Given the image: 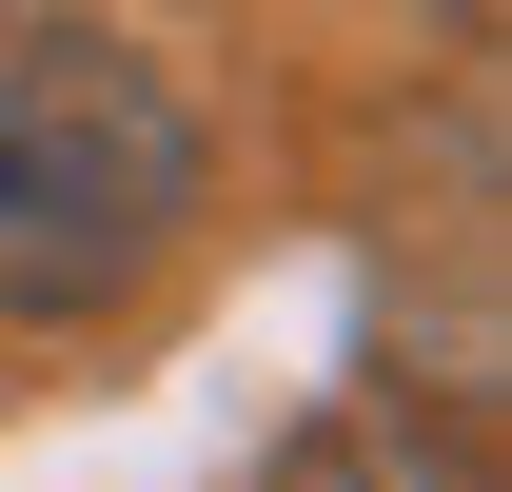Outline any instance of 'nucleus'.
Segmentation results:
<instances>
[{"instance_id": "f257e3e1", "label": "nucleus", "mask_w": 512, "mask_h": 492, "mask_svg": "<svg viewBox=\"0 0 512 492\" xmlns=\"http://www.w3.org/2000/svg\"><path fill=\"white\" fill-rule=\"evenodd\" d=\"M217 138L138 40L99 20H0V315H99L197 237Z\"/></svg>"}, {"instance_id": "f03ea898", "label": "nucleus", "mask_w": 512, "mask_h": 492, "mask_svg": "<svg viewBox=\"0 0 512 492\" xmlns=\"http://www.w3.org/2000/svg\"><path fill=\"white\" fill-rule=\"evenodd\" d=\"M276 492H493V453L453 414H414V394H355V414H316L276 453Z\"/></svg>"}]
</instances>
